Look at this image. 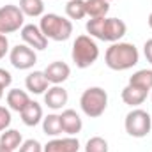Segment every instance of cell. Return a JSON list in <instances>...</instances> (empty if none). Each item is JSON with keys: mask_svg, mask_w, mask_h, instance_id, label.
I'll return each mask as SVG.
<instances>
[{"mask_svg": "<svg viewBox=\"0 0 152 152\" xmlns=\"http://www.w3.org/2000/svg\"><path fill=\"white\" fill-rule=\"evenodd\" d=\"M104 62L112 71H127L140 62L138 48L133 42H112L104 53Z\"/></svg>", "mask_w": 152, "mask_h": 152, "instance_id": "cell-1", "label": "cell"}, {"mask_svg": "<svg viewBox=\"0 0 152 152\" xmlns=\"http://www.w3.org/2000/svg\"><path fill=\"white\" fill-rule=\"evenodd\" d=\"M85 28L90 37L106 42H118L127 32V25L118 18H90Z\"/></svg>", "mask_w": 152, "mask_h": 152, "instance_id": "cell-2", "label": "cell"}, {"mask_svg": "<svg viewBox=\"0 0 152 152\" xmlns=\"http://www.w3.org/2000/svg\"><path fill=\"white\" fill-rule=\"evenodd\" d=\"M39 28L44 34V37L48 41H55V42H62L67 41L73 34V21L55 14V12H48L42 14L39 20Z\"/></svg>", "mask_w": 152, "mask_h": 152, "instance_id": "cell-3", "label": "cell"}, {"mask_svg": "<svg viewBox=\"0 0 152 152\" xmlns=\"http://www.w3.org/2000/svg\"><path fill=\"white\" fill-rule=\"evenodd\" d=\"M71 57L78 69H87L99 58V46L90 36H78L73 42Z\"/></svg>", "mask_w": 152, "mask_h": 152, "instance_id": "cell-4", "label": "cell"}, {"mask_svg": "<svg viewBox=\"0 0 152 152\" xmlns=\"http://www.w3.org/2000/svg\"><path fill=\"white\" fill-rule=\"evenodd\" d=\"M106 106H108V94L103 87H88L87 90H83L80 97V108L87 117L90 118L101 117L106 112Z\"/></svg>", "mask_w": 152, "mask_h": 152, "instance_id": "cell-5", "label": "cell"}, {"mask_svg": "<svg viewBox=\"0 0 152 152\" xmlns=\"http://www.w3.org/2000/svg\"><path fill=\"white\" fill-rule=\"evenodd\" d=\"M126 133L133 138H145L152 129V117L142 108H134L126 115L124 120Z\"/></svg>", "mask_w": 152, "mask_h": 152, "instance_id": "cell-6", "label": "cell"}, {"mask_svg": "<svg viewBox=\"0 0 152 152\" xmlns=\"http://www.w3.org/2000/svg\"><path fill=\"white\" fill-rule=\"evenodd\" d=\"M25 21V14L14 4H7L0 7V34H12L21 30Z\"/></svg>", "mask_w": 152, "mask_h": 152, "instance_id": "cell-7", "label": "cell"}, {"mask_svg": "<svg viewBox=\"0 0 152 152\" xmlns=\"http://www.w3.org/2000/svg\"><path fill=\"white\" fill-rule=\"evenodd\" d=\"M9 62L12 67H16L20 71H27V69H32L36 66L37 53H36V50H32L27 44H16L9 51Z\"/></svg>", "mask_w": 152, "mask_h": 152, "instance_id": "cell-8", "label": "cell"}, {"mask_svg": "<svg viewBox=\"0 0 152 152\" xmlns=\"http://www.w3.org/2000/svg\"><path fill=\"white\" fill-rule=\"evenodd\" d=\"M20 36H21V41L23 44L30 46L32 50H44L48 46V39L44 37V34L41 32L39 25H34V23H28V25H23L21 30H20Z\"/></svg>", "mask_w": 152, "mask_h": 152, "instance_id": "cell-9", "label": "cell"}, {"mask_svg": "<svg viewBox=\"0 0 152 152\" xmlns=\"http://www.w3.org/2000/svg\"><path fill=\"white\" fill-rule=\"evenodd\" d=\"M69 101V94L64 87L53 85L44 92V104L51 110H62Z\"/></svg>", "mask_w": 152, "mask_h": 152, "instance_id": "cell-10", "label": "cell"}, {"mask_svg": "<svg viewBox=\"0 0 152 152\" xmlns=\"http://www.w3.org/2000/svg\"><path fill=\"white\" fill-rule=\"evenodd\" d=\"M44 75H46L48 81L51 85H60V83H64L71 76V67L66 62H62V60H55V62L46 66Z\"/></svg>", "mask_w": 152, "mask_h": 152, "instance_id": "cell-11", "label": "cell"}, {"mask_svg": "<svg viewBox=\"0 0 152 152\" xmlns=\"http://www.w3.org/2000/svg\"><path fill=\"white\" fill-rule=\"evenodd\" d=\"M60 124H62V131L67 136H75V134H78L83 129L81 117L78 115L76 110H71V108H67V110H64L60 113Z\"/></svg>", "mask_w": 152, "mask_h": 152, "instance_id": "cell-12", "label": "cell"}, {"mask_svg": "<svg viewBox=\"0 0 152 152\" xmlns=\"http://www.w3.org/2000/svg\"><path fill=\"white\" fill-rule=\"evenodd\" d=\"M44 152H78L80 151V142L75 136H66V138H53L46 145H42Z\"/></svg>", "mask_w": 152, "mask_h": 152, "instance_id": "cell-13", "label": "cell"}, {"mask_svg": "<svg viewBox=\"0 0 152 152\" xmlns=\"http://www.w3.org/2000/svg\"><path fill=\"white\" fill-rule=\"evenodd\" d=\"M25 87L30 94H44L50 88V81L44 71H32L25 78Z\"/></svg>", "mask_w": 152, "mask_h": 152, "instance_id": "cell-14", "label": "cell"}, {"mask_svg": "<svg viewBox=\"0 0 152 152\" xmlns=\"http://www.w3.org/2000/svg\"><path fill=\"white\" fill-rule=\"evenodd\" d=\"M147 90H143V88H138V87H134V85H126L124 88H122V92H120V97H122V101L127 104V106H131V108H136V106H140V104H143V101L147 99Z\"/></svg>", "mask_w": 152, "mask_h": 152, "instance_id": "cell-15", "label": "cell"}, {"mask_svg": "<svg viewBox=\"0 0 152 152\" xmlns=\"http://www.w3.org/2000/svg\"><path fill=\"white\" fill-rule=\"evenodd\" d=\"M20 115H21L23 124L28 126V127L37 126L39 122H42V118H44V115H42V106L39 104L37 101H32V99H30V103L21 110Z\"/></svg>", "mask_w": 152, "mask_h": 152, "instance_id": "cell-16", "label": "cell"}, {"mask_svg": "<svg viewBox=\"0 0 152 152\" xmlns=\"http://www.w3.org/2000/svg\"><path fill=\"white\" fill-rule=\"evenodd\" d=\"M7 106H9V110H12V112H18V113H21V110L30 103V97H28V94L25 92V90H20V88H11L9 92H7Z\"/></svg>", "mask_w": 152, "mask_h": 152, "instance_id": "cell-17", "label": "cell"}, {"mask_svg": "<svg viewBox=\"0 0 152 152\" xmlns=\"http://www.w3.org/2000/svg\"><path fill=\"white\" fill-rule=\"evenodd\" d=\"M85 9L88 18H106L110 12V2L106 0H85Z\"/></svg>", "mask_w": 152, "mask_h": 152, "instance_id": "cell-18", "label": "cell"}, {"mask_svg": "<svg viewBox=\"0 0 152 152\" xmlns=\"http://www.w3.org/2000/svg\"><path fill=\"white\" fill-rule=\"evenodd\" d=\"M23 143V138H21V133L16 131V129H5L2 134H0V145L9 149V151H18Z\"/></svg>", "mask_w": 152, "mask_h": 152, "instance_id": "cell-19", "label": "cell"}, {"mask_svg": "<svg viewBox=\"0 0 152 152\" xmlns=\"http://www.w3.org/2000/svg\"><path fill=\"white\" fill-rule=\"evenodd\" d=\"M42 131H44L46 136H53V138L60 136L64 133L62 131V124H60V115H57V113L46 115L42 118Z\"/></svg>", "mask_w": 152, "mask_h": 152, "instance_id": "cell-20", "label": "cell"}, {"mask_svg": "<svg viewBox=\"0 0 152 152\" xmlns=\"http://www.w3.org/2000/svg\"><path fill=\"white\" fill-rule=\"evenodd\" d=\"M18 7L28 18H39L44 14V0H20Z\"/></svg>", "mask_w": 152, "mask_h": 152, "instance_id": "cell-21", "label": "cell"}, {"mask_svg": "<svg viewBox=\"0 0 152 152\" xmlns=\"http://www.w3.org/2000/svg\"><path fill=\"white\" fill-rule=\"evenodd\" d=\"M129 85H134L143 90H152V69H140L129 78Z\"/></svg>", "mask_w": 152, "mask_h": 152, "instance_id": "cell-22", "label": "cell"}, {"mask_svg": "<svg viewBox=\"0 0 152 152\" xmlns=\"http://www.w3.org/2000/svg\"><path fill=\"white\" fill-rule=\"evenodd\" d=\"M66 14L69 20H83L87 16L85 9V0H67L66 4Z\"/></svg>", "mask_w": 152, "mask_h": 152, "instance_id": "cell-23", "label": "cell"}, {"mask_svg": "<svg viewBox=\"0 0 152 152\" xmlns=\"http://www.w3.org/2000/svg\"><path fill=\"white\" fill-rule=\"evenodd\" d=\"M85 152H108V142L103 136H92L85 143Z\"/></svg>", "mask_w": 152, "mask_h": 152, "instance_id": "cell-24", "label": "cell"}, {"mask_svg": "<svg viewBox=\"0 0 152 152\" xmlns=\"http://www.w3.org/2000/svg\"><path fill=\"white\" fill-rule=\"evenodd\" d=\"M18 152H44V151H42V145L39 143L37 140L30 138V140H25L21 143V147L18 149Z\"/></svg>", "mask_w": 152, "mask_h": 152, "instance_id": "cell-25", "label": "cell"}, {"mask_svg": "<svg viewBox=\"0 0 152 152\" xmlns=\"http://www.w3.org/2000/svg\"><path fill=\"white\" fill-rule=\"evenodd\" d=\"M12 122V117H11V110L5 108V106H0V131H5L9 129Z\"/></svg>", "mask_w": 152, "mask_h": 152, "instance_id": "cell-26", "label": "cell"}, {"mask_svg": "<svg viewBox=\"0 0 152 152\" xmlns=\"http://www.w3.org/2000/svg\"><path fill=\"white\" fill-rule=\"evenodd\" d=\"M11 83H12V76H11V73L0 67V87L7 88V87H11Z\"/></svg>", "mask_w": 152, "mask_h": 152, "instance_id": "cell-27", "label": "cell"}, {"mask_svg": "<svg viewBox=\"0 0 152 152\" xmlns=\"http://www.w3.org/2000/svg\"><path fill=\"white\" fill-rule=\"evenodd\" d=\"M7 51H9V39H7V36L0 34V60L7 55Z\"/></svg>", "mask_w": 152, "mask_h": 152, "instance_id": "cell-28", "label": "cell"}, {"mask_svg": "<svg viewBox=\"0 0 152 152\" xmlns=\"http://www.w3.org/2000/svg\"><path fill=\"white\" fill-rule=\"evenodd\" d=\"M143 55L147 58V62L152 64V39H147L145 44H143Z\"/></svg>", "mask_w": 152, "mask_h": 152, "instance_id": "cell-29", "label": "cell"}, {"mask_svg": "<svg viewBox=\"0 0 152 152\" xmlns=\"http://www.w3.org/2000/svg\"><path fill=\"white\" fill-rule=\"evenodd\" d=\"M147 23H149V27L152 28V12L149 14V20H147Z\"/></svg>", "mask_w": 152, "mask_h": 152, "instance_id": "cell-30", "label": "cell"}, {"mask_svg": "<svg viewBox=\"0 0 152 152\" xmlns=\"http://www.w3.org/2000/svg\"><path fill=\"white\" fill-rule=\"evenodd\" d=\"M0 152H12V151H9V149H5V147H2V145H0Z\"/></svg>", "mask_w": 152, "mask_h": 152, "instance_id": "cell-31", "label": "cell"}, {"mask_svg": "<svg viewBox=\"0 0 152 152\" xmlns=\"http://www.w3.org/2000/svg\"><path fill=\"white\" fill-rule=\"evenodd\" d=\"M4 90H5V88H4V87H0V99L4 97Z\"/></svg>", "mask_w": 152, "mask_h": 152, "instance_id": "cell-32", "label": "cell"}, {"mask_svg": "<svg viewBox=\"0 0 152 152\" xmlns=\"http://www.w3.org/2000/svg\"><path fill=\"white\" fill-rule=\"evenodd\" d=\"M106 2H112V0H106Z\"/></svg>", "mask_w": 152, "mask_h": 152, "instance_id": "cell-33", "label": "cell"}, {"mask_svg": "<svg viewBox=\"0 0 152 152\" xmlns=\"http://www.w3.org/2000/svg\"><path fill=\"white\" fill-rule=\"evenodd\" d=\"M151 99H152V94H151Z\"/></svg>", "mask_w": 152, "mask_h": 152, "instance_id": "cell-34", "label": "cell"}]
</instances>
